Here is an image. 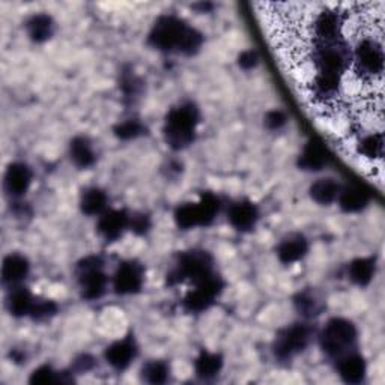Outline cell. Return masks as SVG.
I'll use <instances>...</instances> for the list:
<instances>
[{"label":"cell","mask_w":385,"mask_h":385,"mask_svg":"<svg viewBox=\"0 0 385 385\" xmlns=\"http://www.w3.org/2000/svg\"><path fill=\"white\" fill-rule=\"evenodd\" d=\"M30 384H53V382H62V374H56V372L50 366H41L36 369L32 376Z\"/></svg>","instance_id":"obj_34"},{"label":"cell","mask_w":385,"mask_h":385,"mask_svg":"<svg viewBox=\"0 0 385 385\" xmlns=\"http://www.w3.org/2000/svg\"><path fill=\"white\" fill-rule=\"evenodd\" d=\"M199 119H201L199 110L191 103L172 108L164 122V138L167 145L175 151L190 146L194 140Z\"/></svg>","instance_id":"obj_2"},{"label":"cell","mask_w":385,"mask_h":385,"mask_svg":"<svg viewBox=\"0 0 385 385\" xmlns=\"http://www.w3.org/2000/svg\"><path fill=\"white\" fill-rule=\"evenodd\" d=\"M229 221L237 230H252L257 221V208L247 201L235 203L229 211Z\"/></svg>","instance_id":"obj_15"},{"label":"cell","mask_w":385,"mask_h":385,"mask_svg":"<svg viewBox=\"0 0 385 385\" xmlns=\"http://www.w3.org/2000/svg\"><path fill=\"white\" fill-rule=\"evenodd\" d=\"M135 357V346L134 343L127 339L116 342L107 347L106 351V359L107 363L118 370L127 369Z\"/></svg>","instance_id":"obj_16"},{"label":"cell","mask_w":385,"mask_h":385,"mask_svg":"<svg viewBox=\"0 0 385 385\" xmlns=\"http://www.w3.org/2000/svg\"><path fill=\"white\" fill-rule=\"evenodd\" d=\"M95 366V359L91 355H82L76 362H74V370L79 372V374H86V372L92 370Z\"/></svg>","instance_id":"obj_39"},{"label":"cell","mask_w":385,"mask_h":385,"mask_svg":"<svg viewBox=\"0 0 385 385\" xmlns=\"http://www.w3.org/2000/svg\"><path fill=\"white\" fill-rule=\"evenodd\" d=\"M175 221L181 229H193L196 226H202L201 214H199L197 203H184L175 213Z\"/></svg>","instance_id":"obj_27"},{"label":"cell","mask_w":385,"mask_h":385,"mask_svg":"<svg viewBox=\"0 0 385 385\" xmlns=\"http://www.w3.org/2000/svg\"><path fill=\"white\" fill-rule=\"evenodd\" d=\"M32 184V170L23 163L11 164L5 175V191L11 197H21Z\"/></svg>","instance_id":"obj_11"},{"label":"cell","mask_w":385,"mask_h":385,"mask_svg":"<svg viewBox=\"0 0 385 385\" xmlns=\"http://www.w3.org/2000/svg\"><path fill=\"white\" fill-rule=\"evenodd\" d=\"M11 357H12V359H14L16 363H21L23 359H24V354H21V352H18V351H12V352H11Z\"/></svg>","instance_id":"obj_41"},{"label":"cell","mask_w":385,"mask_h":385,"mask_svg":"<svg viewBox=\"0 0 385 385\" xmlns=\"http://www.w3.org/2000/svg\"><path fill=\"white\" fill-rule=\"evenodd\" d=\"M196 374L202 379H211L218 375L223 367V358L218 354L202 352L196 359Z\"/></svg>","instance_id":"obj_24"},{"label":"cell","mask_w":385,"mask_h":385,"mask_svg":"<svg viewBox=\"0 0 385 385\" xmlns=\"http://www.w3.org/2000/svg\"><path fill=\"white\" fill-rule=\"evenodd\" d=\"M221 289L223 281L213 272V274H209L208 277L199 281L194 291L187 294V296L184 298V307L187 308L189 312H203V310H208L211 304L214 303Z\"/></svg>","instance_id":"obj_8"},{"label":"cell","mask_w":385,"mask_h":385,"mask_svg":"<svg viewBox=\"0 0 385 385\" xmlns=\"http://www.w3.org/2000/svg\"><path fill=\"white\" fill-rule=\"evenodd\" d=\"M202 43L203 38L201 32L173 16L158 18L149 33V44L161 52H178L191 56L199 52Z\"/></svg>","instance_id":"obj_1"},{"label":"cell","mask_w":385,"mask_h":385,"mask_svg":"<svg viewBox=\"0 0 385 385\" xmlns=\"http://www.w3.org/2000/svg\"><path fill=\"white\" fill-rule=\"evenodd\" d=\"M343 18L339 11L324 9L313 20V36L319 44L336 43L342 36Z\"/></svg>","instance_id":"obj_9"},{"label":"cell","mask_w":385,"mask_h":385,"mask_svg":"<svg viewBox=\"0 0 385 385\" xmlns=\"http://www.w3.org/2000/svg\"><path fill=\"white\" fill-rule=\"evenodd\" d=\"M209 274H213V257L203 250H191L179 256L175 269L167 276V281L177 284L190 280L197 284Z\"/></svg>","instance_id":"obj_4"},{"label":"cell","mask_w":385,"mask_h":385,"mask_svg":"<svg viewBox=\"0 0 385 385\" xmlns=\"http://www.w3.org/2000/svg\"><path fill=\"white\" fill-rule=\"evenodd\" d=\"M355 64L367 77L381 76L384 71V50L379 41L370 36L359 40L355 47Z\"/></svg>","instance_id":"obj_6"},{"label":"cell","mask_w":385,"mask_h":385,"mask_svg":"<svg viewBox=\"0 0 385 385\" xmlns=\"http://www.w3.org/2000/svg\"><path fill=\"white\" fill-rule=\"evenodd\" d=\"M199 206V214H201V221L202 226H209L211 223L214 221L216 216L220 211V201L218 197L214 196L213 193H203L201 201L197 202Z\"/></svg>","instance_id":"obj_28"},{"label":"cell","mask_w":385,"mask_h":385,"mask_svg":"<svg viewBox=\"0 0 385 385\" xmlns=\"http://www.w3.org/2000/svg\"><path fill=\"white\" fill-rule=\"evenodd\" d=\"M257 53L253 52V50H247V52L241 53L238 57V64L242 69H252L257 65Z\"/></svg>","instance_id":"obj_38"},{"label":"cell","mask_w":385,"mask_h":385,"mask_svg":"<svg viewBox=\"0 0 385 385\" xmlns=\"http://www.w3.org/2000/svg\"><path fill=\"white\" fill-rule=\"evenodd\" d=\"M29 274V262L21 255H9L4 260L2 280L8 286L14 288L20 284Z\"/></svg>","instance_id":"obj_14"},{"label":"cell","mask_w":385,"mask_h":385,"mask_svg":"<svg viewBox=\"0 0 385 385\" xmlns=\"http://www.w3.org/2000/svg\"><path fill=\"white\" fill-rule=\"evenodd\" d=\"M310 336H312V330L306 324H295L283 330L274 343L276 357L281 362L291 359L295 354L306 350L310 342Z\"/></svg>","instance_id":"obj_7"},{"label":"cell","mask_w":385,"mask_h":385,"mask_svg":"<svg viewBox=\"0 0 385 385\" xmlns=\"http://www.w3.org/2000/svg\"><path fill=\"white\" fill-rule=\"evenodd\" d=\"M57 313V306L53 301H47V300H41V301H35L30 310V318L33 320H47L50 318H53Z\"/></svg>","instance_id":"obj_33"},{"label":"cell","mask_w":385,"mask_h":385,"mask_svg":"<svg viewBox=\"0 0 385 385\" xmlns=\"http://www.w3.org/2000/svg\"><path fill=\"white\" fill-rule=\"evenodd\" d=\"M357 340V328L352 322L334 318L331 319L325 330L320 334V346L324 352L333 358H342L350 354V350Z\"/></svg>","instance_id":"obj_3"},{"label":"cell","mask_w":385,"mask_h":385,"mask_svg":"<svg viewBox=\"0 0 385 385\" xmlns=\"http://www.w3.org/2000/svg\"><path fill=\"white\" fill-rule=\"evenodd\" d=\"M143 284V269L135 262L122 264L113 279V288L116 294L130 295L142 289Z\"/></svg>","instance_id":"obj_10"},{"label":"cell","mask_w":385,"mask_h":385,"mask_svg":"<svg viewBox=\"0 0 385 385\" xmlns=\"http://www.w3.org/2000/svg\"><path fill=\"white\" fill-rule=\"evenodd\" d=\"M77 277L84 300H98L107 288V276L103 271V259L89 256L77 265Z\"/></svg>","instance_id":"obj_5"},{"label":"cell","mask_w":385,"mask_h":385,"mask_svg":"<svg viewBox=\"0 0 385 385\" xmlns=\"http://www.w3.org/2000/svg\"><path fill=\"white\" fill-rule=\"evenodd\" d=\"M33 303H35V300L28 289L14 288V291H11V294L8 296L6 306H8V310L12 316L23 318L26 315H30Z\"/></svg>","instance_id":"obj_22"},{"label":"cell","mask_w":385,"mask_h":385,"mask_svg":"<svg viewBox=\"0 0 385 385\" xmlns=\"http://www.w3.org/2000/svg\"><path fill=\"white\" fill-rule=\"evenodd\" d=\"M131 230L138 235H143L151 228V221H149V217L145 214H134L130 217V225Z\"/></svg>","instance_id":"obj_36"},{"label":"cell","mask_w":385,"mask_h":385,"mask_svg":"<svg viewBox=\"0 0 385 385\" xmlns=\"http://www.w3.org/2000/svg\"><path fill=\"white\" fill-rule=\"evenodd\" d=\"M340 376L347 384H359L366 375V363L363 357L357 354H346L339 359Z\"/></svg>","instance_id":"obj_17"},{"label":"cell","mask_w":385,"mask_h":385,"mask_svg":"<svg viewBox=\"0 0 385 385\" xmlns=\"http://www.w3.org/2000/svg\"><path fill=\"white\" fill-rule=\"evenodd\" d=\"M337 199H339V205L345 213H358V211L364 209L369 205L370 196L362 187L352 185V187L340 190V194Z\"/></svg>","instance_id":"obj_18"},{"label":"cell","mask_w":385,"mask_h":385,"mask_svg":"<svg viewBox=\"0 0 385 385\" xmlns=\"http://www.w3.org/2000/svg\"><path fill=\"white\" fill-rule=\"evenodd\" d=\"M106 205H107V196L103 190H99V189L86 190L80 201L82 211L88 216L103 214Z\"/></svg>","instance_id":"obj_25"},{"label":"cell","mask_w":385,"mask_h":385,"mask_svg":"<svg viewBox=\"0 0 385 385\" xmlns=\"http://www.w3.org/2000/svg\"><path fill=\"white\" fill-rule=\"evenodd\" d=\"M295 307L298 312H300V315L306 318L318 316L320 315L322 308H324V306H322V303L318 300V296L310 292H303L298 295L295 298Z\"/></svg>","instance_id":"obj_29"},{"label":"cell","mask_w":385,"mask_h":385,"mask_svg":"<svg viewBox=\"0 0 385 385\" xmlns=\"http://www.w3.org/2000/svg\"><path fill=\"white\" fill-rule=\"evenodd\" d=\"M328 163V152L319 140H310L298 158V166L307 172H319Z\"/></svg>","instance_id":"obj_13"},{"label":"cell","mask_w":385,"mask_h":385,"mask_svg":"<svg viewBox=\"0 0 385 385\" xmlns=\"http://www.w3.org/2000/svg\"><path fill=\"white\" fill-rule=\"evenodd\" d=\"M142 378L149 384H164L169 378V367L163 362H151L143 366Z\"/></svg>","instance_id":"obj_31"},{"label":"cell","mask_w":385,"mask_h":385,"mask_svg":"<svg viewBox=\"0 0 385 385\" xmlns=\"http://www.w3.org/2000/svg\"><path fill=\"white\" fill-rule=\"evenodd\" d=\"M358 152L372 160L381 158L384 154L382 133H374V134L366 135V138L358 145Z\"/></svg>","instance_id":"obj_30"},{"label":"cell","mask_w":385,"mask_h":385,"mask_svg":"<svg viewBox=\"0 0 385 385\" xmlns=\"http://www.w3.org/2000/svg\"><path fill=\"white\" fill-rule=\"evenodd\" d=\"M375 274V260L374 259H357L350 267V277L358 286H367Z\"/></svg>","instance_id":"obj_26"},{"label":"cell","mask_w":385,"mask_h":385,"mask_svg":"<svg viewBox=\"0 0 385 385\" xmlns=\"http://www.w3.org/2000/svg\"><path fill=\"white\" fill-rule=\"evenodd\" d=\"M69 154L77 167L88 169L95 163V154L91 142L86 138H76L69 145Z\"/></svg>","instance_id":"obj_23"},{"label":"cell","mask_w":385,"mask_h":385,"mask_svg":"<svg viewBox=\"0 0 385 385\" xmlns=\"http://www.w3.org/2000/svg\"><path fill=\"white\" fill-rule=\"evenodd\" d=\"M194 9H197L199 12H209L211 9H213V4H196L193 5Z\"/></svg>","instance_id":"obj_40"},{"label":"cell","mask_w":385,"mask_h":385,"mask_svg":"<svg viewBox=\"0 0 385 385\" xmlns=\"http://www.w3.org/2000/svg\"><path fill=\"white\" fill-rule=\"evenodd\" d=\"M130 225L125 211H107L98 221V232L107 241H116Z\"/></svg>","instance_id":"obj_12"},{"label":"cell","mask_w":385,"mask_h":385,"mask_svg":"<svg viewBox=\"0 0 385 385\" xmlns=\"http://www.w3.org/2000/svg\"><path fill=\"white\" fill-rule=\"evenodd\" d=\"M340 194V185L331 179V178H324L316 181L312 187H310V196L315 202L320 205H330L333 203Z\"/></svg>","instance_id":"obj_21"},{"label":"cell","mask_w":385,"mask_h":385,"mask_svg":"<svg viewBox=\"0 0 385 385\" xmlns=\"http://www.w3.org/2000/svg\"><path fill=\"white\" fill-rule=\"evenodd\" d=\"M286 122H288L286 115H284L283 111H280V110L268 111L267 116H265V125L268 130H280L286 125Z\"/></svg>","instance_id":"obj_35"},{"label":"cell","mask_w":385,"mask_h":385,"mask_svg":"<svg viewBox=\"0 0 385 385\" xmlns=\"http://www.w3.org/2000/svg\"><path fill=\"white\" fill-rule=\"evenodd\" d=\"M140 89V80L134 74H123L122 77V91L127 96L138 95Z\"/></svg>","instance_id":"obj_37"},{"label":"cell","mask_w":385,"mask_h":385,"mask_svg":"<svg viewBox=\"0 0 385 385\" xmlns=\"http://www.w3.org/2000/svg\"><path fill=\"white\" fill-rule=\"evenodd\" d=\"M29 38L35 43H44L52 38L55 32V21L47 14H36L26 23Z\"/></svg>","instance_id":"obj_20"},{"label":"cell","mask_w":385,"mask_h":385,"mask_svg":"<svg viewBox=\"0 0 385 385\" xmlns=\"http://www.w3.org/2000/svg\"><path fill=\"white\" fill-rule=\"evenodd\" d=\"M308 250V244L304 237H300V235H295V237H289L288 240H284L279 245V259L283 264H294L296 260H300L306 256Z\"/></svg>","instance_id":"obj_19"},{"label":"cell","mask_w":385,"mask_h":385,"mask_svg":"<svg viewBox=\"0 0 385 385\" xmlns=\"http://www.w3.org/2000/svg\"><path fill=\"white\" fill-rule=\"evenodd\" d=\"M140 134H143V125L139 121L134 119L122 122L115 127V135L121 140H131L139 138Z\"/></svg>","instance_id":"obj_32"}]
</instances>
